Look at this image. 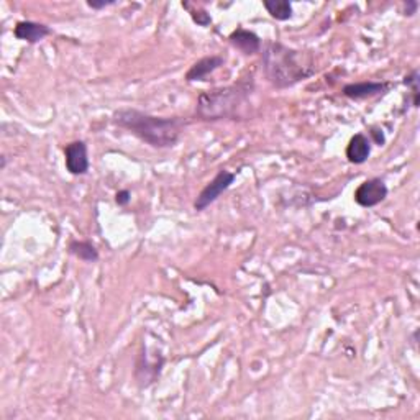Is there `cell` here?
<instances>
[{
	"label": "cell",
	"mask_w": 420,
	"mask_h": 420,
	"mask_svg": "<svg viewBox=\"0 0 420 420\" xmlns=\"http://www.w3.org/2000/svg\"><path fill=\"white\" fill-rule=\"evenodd\" d=\"M112 121L153 148L176 146L187 125L181 117H156L136 109L115 110Z\"/></svg>",
	"instance_id": "obj_1"
},
{
	"label": "cell",
	"mask_w": 420,
	"mask_h": 420,
	"mask_svg": "<svg viewBox=\"0 0 420 420\" xmlns=\"http://www.w3.org/2000/svg\"><path fill=\"white\" fill-rule=\"evenodd\" d=\"M263 66L268 81L278 89H287L315 74L311 54L292 49L279 41H271L264 48Z\"/></svg>",
	"instance_id": "obj_2"
},
{
	"label": "cell",
	"mask_w": 420,
	"mask_h": 420,
	"mask_svg": "<svg viewBox=\"0 0 420 420\" xmlns=\"http://www.w3.org/2000/svg\"><path fill=\"white\" fill-rule=\"evenodd\" d=\"M253 87H255V82L250 76L240 81L239 84L204 91L197 99L196 117L206 121L235 120L240 117L241 109L250 99Z\"/></svg>",
	"instance_id": "obj_3"
},
{
	"label": "cell",
	"mask_w": 420,
	"mask_h": 420,
	"mask_svg": "<svg viewBox=\"0 0 420 420\" xmlns=\"http://www.w3.org/2000/svg\"><path fill=\"white\" fill-rule=\"evenodd\" d=\"M235 179H236L235 173H230V171L226 169H220L217 176H215V178L201 191V194L197 196L194 202V209L197 210V212L206 210L210 204L217 201V199L222 196L231 184H234Z\"/></svg>",
	"instance_id": "obj_4"
},
{
	"label": "cell",
	"mask_w": 420,
	"mask_h": 420,
	"mask_svg": "<svg viewBox=\"0 0 420 420\" xmlns=\"http://www.w3.org/2000/svg\"><path fill=\"white\" fill-rule=\"evenodd\" d=\"M388 197V186L379 178L361 182L355 191V202L361 207H374Z\"/></svg>",
	"instance_id": "obj_5"
},
{
	"label": "cell",
	"mask_w": 420,
	"mask_h": 420,
	"mask_svg": "<svg viewBox=\"0 0 420 420\" xmlns=\"http://www.w3.org/2000/svg\"><path fill=\"white\" fill-rule=\"evenodd\" d=\"M64 164L66 169L73 176H84L89 171V153H87V145L84 141L76 140L66 145Z\"/></svg>",
	"instance_id": "obj_6"
},
{
	"label": "cell",
	"mask_w": 420,
	"mask_h": 420,
	"mask_svg": "<svg viewBox=\"0 0 420 420\" xmlns=\"http://www.w3.org/2000/svg\"><path fill=\"white\" fill-rule=\"evenodd\" d=\"M394 84L392 82H351L344 87V96L351 99V101H363V99H371L376 96H383L388 94Z\"/></svg>",
	"instance_id": "obj_7"
},
{
	"label": "cell",
	"mask_w": 420,
	"mask_h": 420,
	"mask_svg": "<svg viewBox=\"0 0 420 420\" xmlns=\"http://www.w3.org/2000/svg\"><path fill=\"white\" fill-rule=\"evenodd\" d=\"M230 45L239 49L246 56L258 53L261 49V38H259L255 31L245 30V29H236L230 33L229 36Z\"/></svg>",
	"instance_id": "obj_8"
},
{
	"label": "cell",
	"mask_w": 420,
	"mask_h": 420,
	"mask_svg": "<svg viewBox=\"0 0 420 420\" xmlns=\"http://www.w3.org/2000/svg\"><path fill=\"white\" fill-rule=\"evenodd\" d=\"M14 35L16 40L26 41V43H38L45 40L46 36L51 35V29L48 25L38 24V21L24 20L19 21L14 29Z\"/></svg>",
	"instance_id": "obj_9"
},
{
	"label": "cell",
	"mask_w": 420,
	"mask_h": 420,
	"mask_svg": "<svg viewBox=\"0 0 420 420\" xmlns=\"http://www.w3.org/2000/svg\"><path fill=\"white\" fill-rule=\"evenodd\" d=\"M225 59L219 54H214V56H206L202 59H199L197 63H194L189 68V71L186 73V81L194 82V81H206V77L217 71L220 66H224Z\"/></svg>",
	"instance_id": "obj_10"
},
{
	"label": "cell",
	"mask_w": 420,
	"mask_h": 420,
	"mask_svg": "<svg viewBox=\"0 0 420 420\" xmlns=\"http://www.w3.org/2000/svg\"><path fill=\"white\" fill-rule=\"evenodd\" d=\"M346 158L351 164H363L368 161L369 154H371V141L363 134H356L351 136V140L346 145Z\"/></svg>",
	"instance_id": "obj_11"
},
{
	"label": "cell",
	"mask_w": 420,
	"mask_h": 420,
	"mask_svg": "<svg viewBox=\"0 0 420 420\" xmlns=\"http://www.w3.org/2000/svg\"><path fill=\"white\" fill-rule=\"evenodd\" d=\"M69 253L74 255L77 259L86 263H96L99 259L97 248L91 241H71L69 243Z\"/></svg>",
	"instance_id": "obj_12"
},
{
	"label": "cell",
	"mask_w": 420,
	"mask_h": 420,
	"mask_svg": "<svg viewBox=\"0 0 420 420\" xmlns=\"http://www.w3.org/2000/svg\"><path fill=\"white\" fill-rule=\"evenodd\" d=\"M263 7L273 19L279 21H286L292 16V4L287 0H264Z\"/></svg>",
	"instance_id": "obj_13"
},
{
	"label": "cell",
	"mask_w": 420,
	"mask_h": 420,
	"mask_svg": "<svg viewBox=\"0 0 420 420\" xmlns=\"http://www.w3.org/2000/svg\"><path fill=\"white\" fill-rule=\"evenodd\" d=\"M404 86H407L409 89H411V92H412V104H414V107H419V104H420V92H419V82H420V79H419V71L417 69H414L411 74H407L406 77H404Z\"/></svg>",
	"instance_id": "obj_14"
},
{
	"label": "cell",
	"mask_w": 420,
	"mask_h": 420,
	"mask_svg": "<svg viewBox=\"0 0 420 420\" xmlns=\"http://www.w3.org/2000/svg\"><path fill=\"white\" fill-rule=\"evenodd\" d=\"M182 7L184 9H189L187 7V5L182 2ZM191 10V16H192V20L196 21L197 25H201V26H207V25H210L212 24V19H210V15L206 12V10H201V9H197V10H192V9H189Z\"/></svg>",
	"instance_id": "obj_15"
},
{
	"label": "cell",
	"mask_w": 420,
	"mask_h": 420,
	"mask_svg": "<svg viewBox=\"0 0 420 420\" xmlns=\"http://www.w3.org/2000/svg\"><path fill=\"white\" fill-rule=\"evenodd\" d=\"M131 201V194H130V191H119L117 192V196H115V202L119 204V206H129V202Z\"/></svg>",
	"instance_id": "obj_16"
},
{
	"label": "cell",
	"mask_w": 420,
	"mask_h": 420,
	"mask_svg": "<svg viewBox=\"0 0 420 420\" xmlns=\"http://www.w3.org/2000/svg\"><path fill=\"white\" fill-rule=\"evenodd\" d=\"M115 0H101V2H96V0H87V5H89L91 9L94 10H102L105 7H110V5H114Z\"/></svg>",
	"instance_id": "obj_17"
},
{
	"label": "cell",
	"mask_w": 420,
	"mask_h": 420,
	"mask_svg": "<svg viewBox=\"0 0 420 420\" xmlns=\"http://www.w3.org/2000/svg\"><path fill=\"white\" fill-rule=\"evenodd\" d=\"M417 9H419V2H416V0H407L404 15L412 16L414 14H417Z\"/></svg>",
	"instance_id": "obj_18"
}]
</instances>
